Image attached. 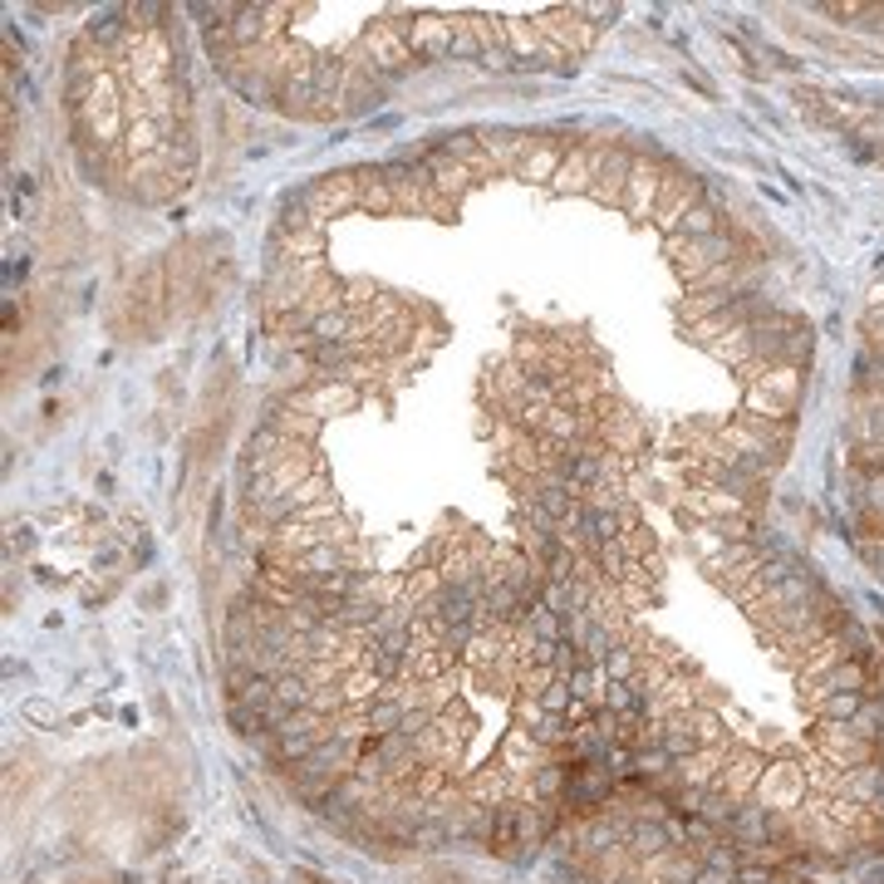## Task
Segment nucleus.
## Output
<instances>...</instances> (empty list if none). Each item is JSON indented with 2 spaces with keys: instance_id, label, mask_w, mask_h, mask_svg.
<instances>
[{
  "instance_id": "obj_23",
  "label": "nucleus",
  "mask_w": 884,
  "mask_h": 884,
  "mask_svg": "<svg viewBox=\"0 0 884 884\" xmlns=\"http://www.w3.org/2000/svg\"><path fill=\"white\" fill-rule=\"evenodd\" d=\"M851 433H855L860 447H884V394L875 398V404H865V408L855 413Z\"/></svg>"
},
{
  "instance_id": "obj_21",
  "label": "nucleus",
  "mask_w": 884,
  "mask_h": 884,
  "mask_svg": "<svg viewBox=\"0 0 884 884\" xmlns=\"http://www.w3.org/2000/svg\"><path fill=\"white\" fill-rule=\"evenodd\" d=\"M707 354H713V359H723L727 369H737V374L747 369V364H757V339H752V325H742V329H733V335L713 339Z\"/></svg>"
},
{
  "instance_id": "obj_22",
  "label": "nucleus",
  "mask_w": 884,
  "mask_h": 884,
  "mask_svg": "<svg viewBox=\"0 0 884 884\" xmlns=\"http://www.w3.org/2000/svg\"><path fill=\"white\" fill-rule=\"evenodd\" d=\"M865 707H870V693L851 688V693H831V698H821L811 713H816V723H855Z\"/></svg>"
},
{
  "instance_id": "obj_12",
  "label": "nucleus",
  "mask_w": 884,
  "mask_h": 884,
  "mask_svg": "<svg viewBox=\"0 0 884 884\" xmlns=\"http://www.w3.org/2000/svg\"><path fill=\"white\" fill-rule=\"evenodd\" d=\"M290 398L305 413H315V418H335V413H354L364 404V388H354L345 379H320V384L300 388V394H290Z\"/></svg>"
},
{
  "instance_id": "obj_29",
  "label": "nucleus",
  "mask_w": 884,
  "mask_h": 884,
  "mask_svg": "<svg viewBox=\"0 0 884 884\" xmlns=\"http://www.w3.org/2000/svg\"><path fill=\"white\" fill-rule=\"evenodd\" d=\"M870 305H884V280L875 286V295H870Z\"/></svg>"
},
{
  "instance_id": "obj_14",
  "label": "nucleus",
  "mask_w": 884,
  "mask_h": 884,
  "mask_svg": "<svg viewBox=\"0 0 884 884\" xmlns=\"http://www.w3.org/2000/svg\"><path fill=\"white\" fill-rule=\"evenodd\" d=\"M423 168H428V182H433V192H438V197H447V202H453V207H463V197H467L471 187L481 182V177L471 172L467 162L447 158V152H438V148H433L428 158H423Z\"/></svg>"
},
{
  "instance_id": "obj_10",
  "label": "nucleus",
  "mask_w": 884,
  "mask_h": 884,
  "mask_svg": "<svg viewBox=\"0 0 884 884\" xmlns=\"http://www.w3.org/2000/svg\"><path fill=\"white\" fill-rule=\"evenodd\" d=\"M384 103V79L369 69L364 50L345 54V118H364Z\"/></svg>"
},
{
  "instance_id": "obj_16",
  "label": "nucleus",
  "mask_w": 884,
  "mask_h": 884,
  "mask_svg": "<svg viewBox=\"0 0 884 884\" xmlns=\"http://www.w3.org/2000/svg\"><path fill=\"white\" fill-rule=\"evenodd\" d=\"M266 428H276V433H286L290 443H310L315 447V438H320V428H325V418H315V413H305L295 398H280V404H270V413H266Z\"/></svg>"
},
{
  "instance_id": "obj_13",
  "label": "nucleus",
  "mask_w": 884,
  "mask_h": 884,
  "mask_svg": "<svg viewBox=\"0 0 884 884\" xmlns=\"http://www.w3.org/2000/svg\"><path fill=\"white\" fill-rule=\"evenodd\" d=\"M664 162L658 158H634V172H629V187H624V211L639 221H654V207H658V187H664Z\"/></svg>"
},
{
  "instance_id": "obj_3",
  "label": "nucleus",
  "mask_w": 884,
  "mask_h": 884,
  "mask_svg": "<svg viewBox=\"0 0 884 884\" xmlns=\"http://www.w3.org/2000/svg\"><path fill=\"white\" fill-rule=\"evenodd\" d=\"M359 50H364V59H369V69L384 79V85L404 79L408 69L418 64V59H413V50H408V20H404V16H394V20H374V26L364 30Z\"/></svg>"
},
{
  "instance_id": "obj_9",
  "label": "nucleus",
  "mask_w": 884,
  "mask_h": 884,
  "mask_svg": "<svg viewBox=\"0 0 884 884\" xmlns=\"http://www.w3.org/2000/svg\"><path fill=\"white\" fill-rule=\"evenodd\" d=\"M536 26H540V34H546L550 44H556V50H565L570 59L589 54V50H595V40H599V26L580 16V6H575V10H546Z\"/></svg>"
},
{
  "instance_id": "obj_5",
  "label": "nucleus",
  "mask_w": 884,
  "mask_h": 884,
  "mask_svg": "<svg viewBox=\"0 0 884 884\" xmlns=\"http://www.w3.org/2000/svg\"><path fill=\"white\" fill-rule=\"evenodd\" d=\"M595 418H599V433H595V443H605V447H609V453H615V457H639V453H644L648 433H644L639 413H629L624 404H615V398H599Z\"/></svg>"
},
{
  "instance_id": "obj_24",
  "label": "nucleus",
  "mask_w": 884,
  "mask_h": 884,
  "mask_svg": "<svg viewBox=\"0 0 884 884\" xmlns=\"http://www.w3.org/2000/svg\"><path fill=\"white\" fill-rule=\"evenodd\" d=\"M717 231H723V211H717L713 202H703V207H693L688 217L678 221L674 236H688V241H693V236H717Z\"/></svg>"
},
{
  "instance_id": "obj_8",
  "label": "nucleus",
  "mask_w": 884,
  "mask_h": 884,
  "mask_svg": "<svg viewBox=\"0 0 884 884\" xmlns=\"http://www.w3.org/2000/svg\"><path fill=\"white\" fill-rule=\"evenodd\" d=\"M634 172V152L619 143L595 148V177H589V197L605 207H624V187H629Z\"/></svg>"
},
{
  "instance_id": "obj_28",
  "label": "nucleus",
  "mask_w": 884,
  "mask_h": 884,
  "mask_svg": "<svg viewBox=\"0 0 884 884\" xmlns=\"http://www.w3.org/2000/svg\"><path fill=\"white\" fill-rule=\"evenodd\" d=\"M290 884H329L325 875H315V870H295V880Z\"/></svg>"
},
{
  "instance_id": "obj_26",
  "label": "nucleus",
  "mask_w": 884,
  "mask_h": 884,
  "mask_svg": "<svg viewBox=\"0 0 884 884\" xmlns=\"http://www.w3.org/2000/svg\"><path fill=\"white\" fill-rule=\"evenodd\" d=\"M477 64L497 69V75H506V69H522V64H516V54L506 50V44H491V50H481V59H477Z\"/></svg>"
},
{
  "instance_id": "obj_15",
  "label": "nucleus",
  "mask_w": 884,
  "mask_h": 884,
  "mask_svg": "<svg viewBox=\"0 0 884 884\" xmlns=\"http://www.w3.org/2000/svg\"><path fill=\"white\" fill-rule=\"evenodd\" d=\"M530 143H536V133H522V128H487V133H481V152H487V162L501 172L522 168Z\"/></svg>"
},
{
  "instance_id": "obj_7",
  "label": "nucleus",
  "mask_w": 884,
  "mask_h": 884,
  "mask_svg": "<svg viewBox=\"0 0 884 884\" xmlns=\"http://www.w3.org/2000/svg\"><path fill=\"white\" fill-rule=\"evenodd\" d=\"M300 202L315 211V221L345 217V211L359 207V187H354V172H325L315 182L300 187Z\"/></svg>"
},
{
  "instance_id": "obj_2",
  "label": "nucleus",
  "mask_w": 884,
  "mask_h": 884,
  "mask_svg": "<svg viewBox=\"0 0 884 884\" xmlns=\"http://www.w3.org/2000/svg\"><path fill=\"white\" fill-rule=\"evenodd\" d=\"M742 384H747V413H762V418H792L801 404V388H806V374L801 369H766V364H747L742 369Z\"/></svg>"
},
{
  "instance_id": "obj_1",
  "label": "nucleus",
  "mask_w": 884,
  "mask_h": 884,
  "mask_svg": "<svg viewBox=\"0 0 884 884\" xmlns=\"http://www.w3.org/2000/svg\"><path fill=\"white\" fill-rule=\"evenodd\" d=\"M668 261H674V270L688 286H698V280L707 276V270L727 266V261H752V241L737 231H717V236H668Z\"/></svg>"
},
{
  "instance_id": "obj_11",
  "label": "nucleus",
  "mask_w": 884,
  "mask_h": 884,
  "mask_svg": "<svg viewBox=\"0 0 884 884\" xmlns=\"http://www.w3.org/2000/svg\"><path fill=\"white\" fill-rule=\"evenodd\" d=\"M408 50H413L418 64L453 59V20H447V16H413L408 20Z\"/></svg>"
},
{
  "instance_id": "obj_19",
  "label": "nucleus",
  "mask_w": 884,
  "mask_h": 884,
  "mask_svg": "<svg viewBox=\"0 0 884 884\" xmlns=\"http://www.w3.org/2000/svg\"><path fill=\"white\" fill-rule=\"evenodd\" d=\"M560 158H565V148L556 143V138H536L530 152L522 158V168H516V177H526V182H556Z\"/></svg>"
},
{
  "instance_id": "obj_30",
  "label": "nucleus",
  "mask_w": 884,
  "mask_h": 884,
  "mask_svg": "<svg viewBox=\"0 0 884 884\" xmlns=\"http://www.w3.org/2000/svg\"><path fill=\"white\" fill-rule=\"evenodd\" d=\"M865 315H870V320H884V305H870Z\"/></svg>"
},
{
  "instance_id": "obj_6",
  "label": "nucleus",
  "mask_w": 884,
  "mask_h": 884,
  "mask_svg": "<svg viewBox=\"0 0 884 884\" xmlns=\"http://www.w3.org/2000/svg\"><path fill=\"white\" fill-rule=\"evenodd\" d=\"M693 207H703V177H698V172H683V168H668V172H664V187H658L654 227H664L668 236H674L678 221L688 217Z\"/></svg>"
},
{
  "instance_id": "obj_18",
  "label": "nucleus",
  "mask_w": 884,
  "mask_h": 884,
  "mask_svg": "<svg viewBox=\"0 0 884 884\" xmlns=\"http://www.w3.org/2000/svg\"><path fill=\"white\" fill-rule=\"evenodd\" d=\"M589 177H595V152H589V148H565L560 172H556V182H550V192L580 197V192H589Z\"/></svg>"
},
{
  "instance_id": "obj_20",
  "label": "nucleus",
  "mask_w": 884,
  "mask_h": 884,
  "mask_svg": "<svg viewBox=\"0 0 884 884\" xmlns=\"http://www.w3.org/2000/svg\"><path fill=\"white\" fill-rule=\"evenodd\" d=\"M354 187H359V211H374V217L398 211L394 207V187H388L384 168H354Z\"/></svg>"
},
{
  "instance_id": "obj_4",
  "label": "nucleus",
  "mask_w": 884,
  "mask_h": 884,
  "mask_svg": "<svg viewBox=\"0 0 884 884\" xmlns=\"http://www.w3.org/2000/svg\"><path fill=\"white\" fill-rule=\"evenodd\" d=\"M752 801H757V806H766V811H782V816H796V811L811 801V776H806V766L792 762V757L766 762V772H762V782H757V792H752Z\"/></svg>"
},
{
  "instance_id": "obj_27",
  "label": "nucleus",
  "mask_w": 884,
  "mask_h": 884,
  "mask_svg": "<svg viewBox=\"0 0 884 884\" xmlns=\"http://www.w3.org/2000/svg\"><path fill=\"white\" fill-rule=\"evenodd\" d=\"M865 335H870V339H875V345L884 349V320H870V315H865Z\"/></svg>"
},
{
  "instance_id": "obj_25",
  "label": "nucleus",
  "mask_w": 884,
  "mask_h": 884,
  "mask_svg": "<svg viewBox=\"0 0 884 884\" xmlns=\"http://www.w3.org/2000/svg\"><path fill=\"white\" fill-rule=\"evenodd\" d=\"M453 59H481L477 30H471L467 16H453Z\"/></svg>"
},
{
  "instance_id": "obj_17",
  "label": "nucleus",
  "mask_w": 884,
  "mask_h": 884,
  "mask_svg": "<svg viewBox=\"0 0 884 884\" xmlns=\"http://www.w3.org/2000/svg\"><path fill=\"white\" fill-rule=\"evenodd\" d=\"M310 103H315V54L305 59L300 69L280 85V93H276V109L280 113H290V118H310Z\"/></svg>"
}]
</instances>
